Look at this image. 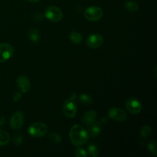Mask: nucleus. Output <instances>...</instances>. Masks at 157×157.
Wrapping results in <instances>:
<instances>
[{"label": "nucleus", "instance_id": "obj_1", "mask_svg": "<svg viewBox=\"0 0 157 157\" xmlns=\"http://www.w3.org/2000/svg\"><path fill=\"white\" fill-rule=\"evenodd\" d=\"M88 132L80 125L72 126L69 131V137L72 144L75 146H81L88 140Z\"/></svg>", "mask_w": 157, "mask_h": 157}, {"label": "nucleus", "instance_id": "obj_2", "mask_svg": "<svg viewBox=\"0 0 157 157\" xmlns=\"http://www.w3.org/2000/svg\"><path fill=\"white\" fill-rule=\"evenodd\" d=\"M76 98L77 94L75 93H72L63 103V111L65 116L68 118H73L76 115L77 111Z\"/></svg>", "mask_w": 157, "mask_h": 157}, {"label": "nucleus", "instance_id": "obj_3", "mask_svg": "<svg viewBox=\"0 0 157 157\" xmlns=\"http://www.w3.org/2000/svg\"><path fill=\"white\" fill-rule=\"evenodd\" d=\"M103 16L102 9L98 6H91L84 11L85 18L91 21H96L100 20Z\"/></svg>", "mask_w": 157, "mask_h": 157}, {"label": "nucleus", "instance_id": "obj_4", "mask_svg": "<svg viewBox=\"0 0 157 157\" xmlns=\"http://www.w3.org/2000/svg\"><path fill=\"white\" fill-rule=\"evenodd\" d=\"M48 128L47 125L42 122H35L28 128L29 134L35 137H40L46 134Z\"/></svg>", "mask_w": 157, "mask_h": 157}, {"label": "nucleus", "instance_id": "obj_5", "mask_svg": "<svg viewBox=\"0 0 157 157\" xmlns=\"http://www.w3.org/2000/svg\"><path fill=\"white\" fill-rule=\"evenodd\" d=\"M45 17L52 22H58L63 18L61 10L56 6L47 7L44 12Z\"/></svg>", "mask_w": 157, "mask_h": 157}, {"label": "nucleus", "instance_id": "obj_6", "mask_svg": "<svg viewBox=\"0 0 157 157\" xmlns=\"http://www.w3.org/2000/svg\"><path fill=\"white\" fill-rule=\"evenodd\" d=\"M126 108L131 114H138L142 110V104L136 98H130L126 101Z\"/></svg>", "mask_w": 157, "mask_h": 157}, {"label": "nucleus", "instance_id": "obj_7", "mask_svg": "<svg viewBox=\"0 0 157 157\" xmlns=\"http://www.w3.org/2000/svg\"><path fill=\"white\" fill-rule=\"evenodd\" d=\"M13 53V47L7 43L0 44V63L4 62L11 58Z\"/></svg>", "mask_w": 157, "mask_h": 157}, {"label": "nucleus", "instance_id": "obj_8", "mask_svg": "<svg viewBox=\"0 0 157 157\" xmlns=\"http://www.w3.org/2000/svg\"><path fill=\"white\" fill-rule=\"evenodd\" d=\"M104 42L103 37L98 33L93 34L88 36L86 40V44L88 47L91 48H97L100 47Z\"/></svg>", "mask_w": 157, "mask_h": 157}, {"label": "nucleus", "instance_id": "obj_9", "mask_svg": "<svg viewBox=\"0 0 157 157\" xmlns=\"http://www.w3.org/2000/svg\"><path fill=\"white\" fill-rule=\"evenodd\" d=\"M109 118L119 122H123L127 118V115L125 111L118 107H112L109 110Z\"/></svg>", "mask_w": 157, "mask_h": 157}, {"label": "nucleus", "instance_id": "obj_10", "mask_svg": "<svg viewBox=\"0 0 157 157\" xmlns=\"http://www.w3.org/2000/svg\"><path fill=\"white\" fill-rule=\"evenodd\" d=\"M24 122V115L22 112L18 111L14 113L10 120V126L13 129H19Z\"/></svg>", "mask_w": 157, "mask_h": 157}, {"label": "nucleus", "instance_id": "obj_11", "mask_svg": "<svg viewBox=\"0 0 157 157\" xmlns=\"http://www.w3.org/2000/svg\"><path fill=\"white\" fill-rule=\"evenodd\" d=\"M18 87L21 93L28 92L31 88V83L29 78L25 75H20L17 80Z\"/></svg>", "mask_w": 157, "mask_h": 157}, {"label": "nucleus", "instance_id": "obj_12", "mask_svg": "<svg viewBox=\"0 0 157 157\" xmlns=\"http://www.w3.org/2000/svg\"><path fill=\"white\" fill-rule=\"evenodd\" d=\"M97 117L96 112L94 110L86 112L81 118V121L85 125H90L95 121Z\"/></svg>", "mask_w": 157, "mask_h": 157}, {"label": "nucleus", "instance_id": "obj_13", "mask_svg": "<svg viewBox=\"0 0 157 157\" xmlns=\"http://www.w3.org/2000/svg\"><path fill=\"white\" fill-rule=\"evenodd\" d=\"M89 126L88 132L91 137H96L98 136L101 132V126L98 122L94 121Z\"/></svg>", "mask_w": 157, "mask_h": 157}, {"label": "nucleus", "instance_id": "obj_14", "mask_svg": "<svg viewBox=\"0 0 157 157\" xmlns=\"http://www.w3.org/2000/svg\"><path fill=\"white\" fill-rule=\"evenodd\" d=\"M28 36L29 39L34 43H37L40 40V35L39 31L36 29H31L28 33Z\"/></svg>", "mask_w": 157, "mask_h": 157}, {"label": "nucleus", "instance_id": "obj_15", "mask_svg": "<svg viewBox=\"0 0 157 157\" xmlns=\"http://www.w3.org/2000/svg\"><path fill=\"white\" fill-rule=\"evenodd\" d=\"M124 7L126 10H128L130 12H136L139 9V4L136 2L133 1H129L125 2Z\"/></svg>", "mask_w": 157, "mask_h": 157}, {"label": "nucleus", "instance_id": "obj_16", "mask_svg": "<svg viewBox=\"0 0 157 157\" xmlns=\"http://www.w3.org/2000/svg\"><path fill=\"white\" fill-rule=\"evenodd\" d=\"M69 39L71 42L75 44H79L82 41V35L76 31H73L70 34Z\"/></svg>", "mask_w": 157, "mask_h": 157}, {"label": "nucleus", "instance_id": "obj_17", "mask_svg": "<svg viewBox=\"0 0 157 157\" xmlns=\"http://www.w3.org/2000/svg\"><path fill=\"white\" fill-rule=\"evenodd\" d=\"M10 141V136L7 132L0 129V145L7 144Z\"/></svg>", "mask_w": 157, "mask_h": 157}, {"label": "nucleus", "instance_id": "obj_18", "mask_svg": "<svg viewBox=\"0 0 157 157\" xmlns=\"http://www.w3.org/2000/svg\"><path fill=\"white\" fill-rule=\"evenodd\" d=\"M79 101L84 105H90L93 102V99L89 94H81L79 96Z\"/></svg>", "mask_w": 157, "mask_h": 157}, {"label": "nucleus", "instance_id": "obj_19", "mask_svg": "<svg viewBox=\"0 0 157 157\" xmlns=\"http://www.w3.org/2000/svg\"><path fill=\"white\" fill-rule=\"evenodd\" d=\"M88 153L90 156L96 157L99 155V148L96 144H91L88 147Z\"/></svg>", "mask_w": 157, "mask_h": 157}, {"label": "nucleus", "instance_id": "obj_20", "mask_svg": "<svg viewBox=\"0 0 157 157\" xmlns=\"http://www.w3.org/2000/svg\"><path fill=\"white\" fill-rule=\"evenodd\" d=\"M151 132V128L150 126L148 125H145L142 127L140 131V135L143 138H147L148 137Z\"/></svg>", "mask_w": 157, "mask_h": 157}, {"label": "nucleus", "instance_id": "obj_21", "mask_svg": "<svg viewBox=\"0 0 157 157\" xmlns=\"http://www.w3.org/2000/svg\"><path fill=\"white\" fill-rule=\"evenodd\" d=\"M48 138L54 144H59L62 140V137L60 134L56 132H52L49 134Z\"/></svg>", "mask_w": 157, "mask_h": 157}, {"label": "nucleus", "instance_id": "obj_22", "mask_svg": "<svg viewBox=\"0 0 157 157\" xmlns=\"http://www.w3.org/2000/svg\"><path fill=\"white\" fill-rule=\"evenodd\" d=\"M148 149L149 151L153 154L155 156L157 155V152H156V141L155 140H152L150 142H148L147 145Z\"/></svg>", "mask_w": 157, "mask_h": 157}, {"label": "nucleus", "instance_id": "obj_23", "mask_svg": "<svg viewBox=\"0 0 157 157\" xmlns=\"http://www.w3.org/2000/svg\"><path fill=\"white\" fill-rule=\"evenodd\" d=\"M13 140L15 145H21L23 142V137L20 133L17 132L13 135Z\"/></svg>", "mask_w": 157, "mask_h": 157}, {"label": "nucleus", "instance_id": "obj_24", "mask_svg": "<svg viewBox=\"0 0 157 157\" xmlns=\"http://www.w3.org/2000/svg\"><path fill=\"white\" fill-rule=\"evenodd\" d=\"M75 155L77 157H86L87 152L82 148H77L75 151Z\"/></svg>", "mask_w": 157, "mask_h": 157}, {"label": "nucleus", "instance_id": "obj_25", "mask_svg": "<svg viewBox=\"0 0 157 157\" xmlns=\"http://www.w3.org/2000/svg\"><path fill=\"white\" fill-rule=\"evenodd\" d=\"M21 99V94L20 92L17 91L14 93V94L13 95V99L14 101L15 102H18L19 101L20 99Z\"/></svg>", "mask_w": 157, "mask_h": 157}, {"label": "nucleus", "instance_id": "obj_26", "mask_svg": "<svg viewBox=\"0 0 157 157\" xmlns=\"http://www.w3.org/2000/svg\"><path fill=\"white\" fill-rule=\"evenodd\" d=\"M42 15L41 13H36V14L34 15V20H36V21H40V20H42Z\"/></svg>", "mask_w": 157, "mask_h": 157}, {"label": "nucleus", "instance_id": "obj_27", "mask_svg": "<svg viewBox=\"0 0 157 157\" xmlns=\"http://www.w3.org/2000/svg\"><path fill=\"white\" fill-rule=\"evenodd\" d=\"M5 121H6V120H5L4 117H3V116L0 117V126H2L3 124H4Z\"/></svg>", "mask_w": 157, "mask_h": 157}, {"label": "nucleus", "instance_id": "obj_28", "mask_svg": "<svg viewBox=\"0 0 157 157\" xmlns=\"http://www.w3.org/2000/svg\"><path fill=\"white\" fill-rule=\"evenodd\" d=\"M28 1H29L31 2H37L39 1H40V0H27Z\"/></svg>", "mask_w": 157, "mask_h": 157}]
</instances>
